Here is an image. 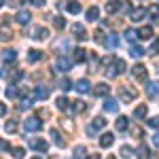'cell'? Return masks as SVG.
I'll use <instances>...</instances> for the list:
<instances>
[{"mask_svg":"<svg viewBox=\"0 0 159 159\" xmlns=\"http://www.w3.org/2000/svg\"><path fill=\"white\" fill-rule=\"evenodd\" d=\"M148 125H151L153 129H159V115H157V117H153V119H148Z\"/></svg>","mask_w":159,"mask_h":159,"instance_id":"cell-43","label":"cell"},{"mask_svg":"<svg viewBox=\"0 0 159 159\" xmlns=\"http://www.w3.org/2000/svg\"><path fill=\"white\" fill-rule=\"evenodd\" d=\"M21 4V0H11V7H19Z\"/></svg>","mask_w":159,"mask_h":159,"instance_id":"cell-50","label":"cell"},{"mask_svg":"<svg viewBox=\"0 0 159 159\" xmlns=\"http://www.w3.org/2000/svg\"><path fill=\"white\" fill-rule=\"evenodd\" d=\"M127 68H125V61L123 60H115V72L117 74H121V72H125Z\"/></svg>","mask_w":159,"mask_h":159,"instance_id":"cell-31","label":"cell"},{"mask_svg":"<svg viewBox=\"0 0 159 159\" xmlns=\"http://www.w3.org/2000/svg\"><path fill=\"white\" fill-rule=\"evenodd\" d=\"M11 155H13L15 159H21V157H24V148H19V147H17V148H13V153H11Z\"/></svg>","mask_w":159,"mask_h":159,"instance_id":"cell-44","label":"cell"},{"mask_svg":"<svg viewBox=\"0 0 159 159\" xmlns=\"http://www.w3.org/2000/svg\"><path fill=\"white\" fill-rule=\"evenodd\" d=\"M60 87H61V89H64V91H68V89L72 87V83H70L68 79H61V81H60Z\"/></svg>","mask_w":159,"mask_h":159,"instance_id":"cell-42","label":"cell"},{"mask_svg":"<svg viewBox=\"0 0 159 159\" xmlns=\"http://www.w3.org/2000/svg\"><path fill=\"white\" fill-rule=\"evenodd\" d=\"M132 153H134V151H132V147H121V157L129 159V157H132Z\"/></svg>","mask_w":159,"mask_h":159,"instance_id":"cell-38","label":"cell"},{"mask_svg":"<svg viewBox=\"0 0 159 159\" xmlns=\"http://www.w3.org/2000/svg\"><path fill=\"white\" fill-rule=\"evenodd\" d=\"M70 68H72V60H68V57H64V55L55 61V70H60V72H68Z\"/></svg>","mask_w":159,"mask_h":159,"instance_id":"cell-4","label":"cell"},{"mask_svg":"<svg viewBox=\"0 0 159 159\" xmlns=\"http://www.w3.org/2000/svg\"><path fill=\"white\" fill-rule=\"evenodd\" d=\"M15 57H17V53H15L13 49H4L2 51V61H4V64H7V61H13Z\"/></svg>","mask_w":159,"mask_h":159,"instance_id":"cell-23","label":"cell"},{"mask_svg":"<svg viewBox=\"0 0 159 159\" xmlns=\"http://www.w3.org/2000/svg\"><path fill=\"white\" fill-rule=\"evenodd\" d=\"M28 60H30V61H38V60H43V51L32 49L30 53H28Z\"/></svg>","mask_w":159,"mask_h":159,"instance_id":"cell-27","label":"cell"},{"mask_svg":"<svg viewBox=\"0 0 159 159\" xmlns=\"http://www.w3.org/2000/svg\"><path fill=\"white\" fill-rule=\"evenodd\" d=\"M112 142H115V136L112 134H102V138H100V147L102 148L112 147Z\"/></svg>","mask_w":159,"mask_h":159,"instance_id":"cell-16","label":"cell"},{"mask_svg":"<svg viewBox=\"0 0 159 159\" xmlns=\"http://www.w3.org/2000/svg\"><path fill=\"white\" fill-rule=\"evenodd\" d=\"M136 96H138V91L132 89V87H121V89H119V98H121L123 102H132V100H136Z\"/></svg>","mask_w":159,"mask_h":159,"instance_id":"cell-2","label":"cell"},{"mask_svg":"<svg viewBox=\"0 0 159 159\" xmlns=\"http://www.w3.org/2000/svg\"><path fill=\"white\" fill-rule=\"evenodd\" d=\"M87 106H85V102L83 100H76V102H72V112H83Z\"/></svg>","mask_w":159,"mask_h":159,"instance_id":"cell-28","label":"cell"},{"mask_svg":"<svg viewBox=\"0 0 159 159\" xmlns=\"http://www.w3.org/2000/svg\"><path fill=\"white\" fill-rule=\"evenodd\" d=\"M147 15H148V9H144V7H138V9H132V13H129V19H132V21H142Z\"/></svg>","mask_w":159,"mask_h":159,"instance_id":"cell-3","label":"cell"},{"mask_svg":"<svg viewBox=\"0 0 159 159\" xmlns=\"http://www.w3.org/2000/svg\"><path fill=\"white\" fill-rule=\"evenodd\" d=\"M4 96H7V98H15V96H17V89H15V87H7V89H4Z\"/></svg>","mask_w":159,"mask_h":159,"instance_id":"cell-41","label":"cell"},{"mask_svg":"<svg viewBox=\"0 0 159 159\" xmlns=\"http://www.w3.org/2000/svg\"><path fill=\"white\" fill-rule=\"evenodd\" d=\"M136 153H138V159H151V151H148L144 144H142V147H138Z\"/></svg>","mask_w":159,"mask_h":159,"instance_id":"cell-25","label":"cell"},{"mask_svg":"<svg viewBox=\"0 0 159 159\" xmlns=\"http://www.w3.org/2000/svg\"><path fill=\"white\" fill-rule=\"evenodd\" d=\"M136 36H138V32H134V30H127L125 32V40H129V43H134Z\"/></svg>","mask_w":159,"mask_h":159,"instance_id":"cell-39","label":"cell"},{"mask_svg":"<svg viewBox=\"0 0 159 159\" xmlns=\"http://www.w3.org/2000/svg\"><path fill=\"white\" fill-rule=\"evenodd\" d=\"M115 127H117L119 132H125V129L129 127V119H127V117H119V119L115 121Z\"/></svg>","mask_w":159,"mask_h":159,"instance_id":"cell-19","label":"cell"},{"mask_svg":"<svg viewBox=\"0 0 159 159\" xmlns=\"http://www.w3.org/2000/svg\"><path fill=\"white\" fill-rule=\"evenodd\" d=\"M15 19H17V24L25 25V24H30V19H32V15H30L28 11H19V13H17V17H15Z\"/></svg>","mask_w":159,"mask_h":159,"instance_id":"cell-17","label":"cell"},{"mask_svg":"<svg viewBox=\"0 0 159 159\" xmlns=\"http://www.w3.org/2000/svg\"><path fill=\"white\" fill-rule=\"evenodd\" d=\"M66 9H68V13H72V15H79V13H81V2L70 0V2L66 4Z\"/></svg>","mask_w":159,"mask_h":159,"instance_id":"cell-21","label":"cell"},{"mask_svg":"<svg viewBox=\"0 0 159 159\" xmlns=\"http://www.w3.org/2000/svg\"><path fill=\"white\" fill-rule=\"evenodd\" d=\"M76 91H79V93H89V91H91V87H89V81H87V79H81V81H76Z\"/></svg>","mask_w":159,"mask_h":159,"instance_id":"cell-14","label":"cell"},{"mask_svg":"<svg viewBox=\"0 0 159 159\" xmlns=\"http://www.w3.org/2000/svg\"><path fill=\"white\" fill-rule=\"evenodd\" d=\"M148 15L159 17V4H151V7H148Z\"/></svg>","mask_w":159,"mask_h":159,"instance_id":"cell-40","label":"cell"},{"mask_svg":"<svg viewBox=\"0 0 159 159\" xmlns=\"http://www.w3.org/2000/svg\"><path fill=\"white\" fill-rule=\"evenodd\" d=\"M108 93H110V85H106V83H98L93 87V96H98V98H104Z\"/></svg>","mask_w":159,"mask_h":159,"instance_id":"cell-6","label":"cell"},{"mask_svg":"<svg viewBox=\"0 0 159 159\" xmlns=\"http://www.w3.org/2000/svg\"><path fill=\"white\" fill-rule=\"evenodd\" d=\"M108 159H117V157H108Z\"/></svg>","mask_w":159,"mask_h":159,"instance_id":"cell-52","label":"cell"},{"mask_svg":"<svg viewBox=\"0 0 159 159\" xmlns=\"http://www.w3.org/2000/svg\"><path fill=\"white\" fill-rule=\"evenodd\" d=\"M132 134H134L136 138H140V136H142V129H140V127H134V129H132Z\"/></svg>","mask_w":159,"mask_h":159,"instance_id":"cell-47","label":"cell"},{"mask_svg":"<svg viewBox=\"0 0 159 159\" xmlns=\"http://www.w3.org/2000/svg\"><path fill=\"white\" fill-rule=\"evenodd\" d=\"M104 125H106V119H104V117H96L93 123H91V127H93V129H102Z\"/></svg>","mask_w":159,"mask_h":159,"instance_id":"cell-29","label":"cell"},{"mask_svg":"<svg viewBox=\"0 0 159 159\" xmlns=\"http://www.w3.org/2000/svg\"><path fill=\"white\" fill-rule=\"evenodd\" d=\"M53 25H55L57 30H64V28H66V19H64V17H55V19H53Z\"/></svg>","mask_w":159,"mask_h":159,"instance_id":"cell-35","label":"cell"},{"mask_svg":"<svg viewBox=\"0 0 159 159\" xmlns=\"http://www.w3.org/2000/svg\"><path fill=\"white\" fill-rule=\"evenodd\" d=\"M100 17V9L98 7H91V9H87V21H96Z\"/></svg>","mask_w":159,"mask_h":159,"instance_id":"cell-22","label":"cell"},{"mask_svg":"<svg viewBox=\"0 0 159 159\" xmlns=\"http://www.w3.org/2000/svg\"><path fill=\"white\" fill-rule=\"evenodd\" d=\"M138 38H142V40H148V38H153V28H151V25H144V28H140V30H138Z\"/></svg>","mask_w":159,"mask_h":159,"instance_id":"cell-15","label":"cell"},{"mask_svg":"<svg viewBox=\"0 0 159 159\" xmlns=\"http://www.w3.org/2000/svg\"><path fill=\"white\" fill-rule=\"evenodd\" d=\"M4 132H7V134L17 132V123H15V121H7V123H4Z\"/></svg>","mask_w":159,"mask_h":159,"instance_id":"cell-33","label":"cell"},{"mask_svg":"<svg viewBox=\"0 0 159 159\" xmlns=\"http://www.w3.org/2000/svg\"><path fill=\"white\" fill-rule=\"evenodd\" d=\"M30 147L34 148V151H40V153H45V151L49 148V144H47L45 140H40V138H32V140H30Z\"/></svg>","mask_w":159,"mask_h":159,"instance_id":"cell-7","label":"cell"},{"mask_svg":"<svg viewBox=\"0 0 159 159\" xmlns=\"http://www.w3.org/2000/svg\"><path fill=\"white\" fill-rule=\"evenodd\" d=\"M21 79H24V70H21V68H15V70L9 72V81H11V83H17V81H21Z\"/></svg>","mask_w":159,"mask_h":159,"instance_id":"cell-18","label":"cell"},{"mask_svg":"<svg viewBox=\"0 0 159 159\" xmlns=\"http://www.w3.org/2000/svg\"><path fill=\"white\" fill-rule=\"evenodd\" d=\"M55 106H57L60 110H66L70 104H68V100H66V98H57V100H55Z\"/></svg>","mask_w":159,"mask_h":159,"instance_id":"cell-34","label":"cell"},{"mask_svg":"<svg viewBox=\"0 0 159 159\" xmlns=\"http://www.w3.org/2000/svg\"><path fill=\"white\" fill-rule=\"evenodd\" d=\"M83 60H85V49L76 47V49H74V61H83Z\"/></svg>","mask_w":159,"mask_h":159,"instance_id":"cell-32","label":"cell"},{"mask_svg":"<svg viewBox=\"0 0 159 159\" xmlns=\"http://www.w3.org/2000/svg\"><path fill=\"white\" fill-rule=\"evenodd\" d=\"M129 55L138 60V57H142V55H144V49H140L138 45H134V47H132V51H129Z\"/></svg>","mask_w":159,"mask_h":159,"instance_id":"cell-30","label":"cell"},{"mask_svg":"<svg viewBox=\"0 0 159 159\" xmlns=\"http://www.w3.org/2000/svg\"><path fill=\"white\" fill-rule=\"evenodd\" d=\"M132 74H134L138 81H147V68L142 66V64H136V66H132Z\"/></svg>","mask_w":159,"mask_h":159,"instance_id":"cell-5","label":"cell"},{"mask_svg":"<svg viewBox=\"0 0 159 159\" xmlns=\"http://www.w3.org/2000/svg\"><path fill=\"white\" fill-rule=\"evenodd\" d=\"M34 98H36V100H47V98H49V87L38 85L36 89H34Z\"/></svg>","mask_w":159,"mask_h":159,"instance_id":"cell-8","label":"cell"},{"mask_svg":"<svg viewBox=\"0 0 159 159\" xmlns=\"http://www.w3.org/2000/svg\"><path fill=\"white\" fill-rule=\"evenodd\" d=\"M40 127H43V123H40L38 117H28L25 123H24V129H25V132H38Z\"/></svg>","mask_w":159,"mask_h":159,"instance_id":"cell-1","label":"cell"},{"mask_svg":"<svg viewBox=\"0 0 159 159\" xmlns=\"http://www.w3.org/2000/svg\"><path fill=\"white\" fill-rule=\"evenodd\" d=\"M104 110H106V112H117V110H119V104H117V100L108 98L106 102H104Z\"/></svg>","mask_w":159,"mask_h":159,"instance_id":"cell-20","label":"cell"},{"mask_svg":"<svg viewBox=\"0 0 159 159\" xmlns=\"http://www.w3.org/2000/svg\"><path fill=\"white\" fill-rule=\"evenodd\" d=\"M157 93H159V83L157 81H148L147 83V96L148 98H155Z\"/></svg>","mask_w":159,"mask_h":159,"instance_id":"cell-10","label":"cell"},{"mask_svg":"<svg viewBox=\"0 0 159 159\" xmlns=\"http://www.w3.org/2000/svg\"><path fill=\"white\" fill-rule=\"evenodd\" d=\"M148 53H151V55H155V53H159V38L155 40V43H153V45H151V51H148Z\"/></svg>","mask_w":159,"mask_h":159,"instance_id":"cell-45","label":"cell"},{"mask_svg":"<svg viewBox=\"0 0 159 159\" xmlns=\"http://www.w3.org/2000/svg\"><path fill=\"white\" fill-rule=\"evenodd\" d=\"M51 136H53V140H55V144H57V147H64V144H66V140L60 136L57 129H51Z\"/></svg>","mask_w":159,"mask_h":159,"instance_id":"cell-26","label":"cell"},{"mask_svg":"<svg viewBox=\"0 0 159 159\" xmlns=\"http://www.w3.org/2000/svg\"><path fill=\"white\" fill-rule=\"evenodd\" d=\"M74 159H85V147H76L74 148Z\"/></svg>","mask_w":159,"mask_h":159,"instance_id":"cell-36","label":"cell"},{"mask_svg":"<svg viewBox=\"0 0 159 159\" xmlns=\"http://www.w3.org/2000/svg\"><path fill=\"white\" fill-rule=\"evenodd\" d=\"M32 159H40V157H32Z\"/></svg>","mask_w":159,"mask_h":159,"instance_id":"cell-51","label":"cell"},{"mask_svg":"<svg viewBox=\"0 0 159 159\" xmlns=\"http://www.w3.org/2000/svg\"><path fill=\"white\" fill-rule=\"evenodd\" d=\"M72 32H74V36L79 38V40H85V38H87V32H85V25H83V24H74L72 25Z\"/></svg>","mask_w":159,"mask_h":159,"instance_id":"cell-9","label":"cell"},{"mask_svg":"<svg viewBox=\"0 0 159 159\" xmlns=\"http://www.w3.org/2000/svg\"><path fill=\"white\" fill-rule=\"evenodd\" d=\"M153 144H155V147H159V134L153 136Z\"/></svg>","mask_w":159,"mask_h":159,"instance_id":"cell-48","label":"cell"},{"mask_svg":"<svg viewBox=\"0 0 159 159\" xmlns=\"http://www.w3.org/2000/svg\"><path fill=\"white\" fill-rule=\"evenodd\" d=\"M147 112H148V108L144 106V104H140V106L134 110V117H136V119H144V117H147Z\"/></svg>","mask_w":159,"mask_h":159,"instance_id":"cell-24","label":"cell"},{"mask_svg":"<svg viewBox=\"0 0 159 159\" xmlns=\"http://www.w3.org/2000/svg\"><path fill=\"white\" fill-rule=\"evenodd\" d=\"M28 108H32V100L24 98L21 102H19V110H28Z\"/></svg>","mask_w":159,"mask_h":159,"instance_id":"cell-37","label":"cell"},{"mask_svg":"<svg viewBox=\"0 0 159 159\" xmlns=\"http://www.w3.org/2000/svg\"><path fill=\"white\" fill-rule=\"evenodd\" d=\"M47 36H49V30L47 28H34V32H32V38L34 40H45Z\"/></svg>","mask_w":159,"mask_h":159,"instance_id":"cell-12","label":"cell"},{"mask_svg":"<svg viewBox=\"0 0 159 159\" xmlns=\"http://www.w3.org/2000/svg\"><path fill=\"white\" fill-rule=\"evenodd\" d=\"M45 2H47V0H30L32 7H45Z\"/></svg>","mask_w":159,"mask_h":159,"instance_id":"cell-46","label":"cell"},{"mask_svg":"<svg viewBox=\"0 0 159 159\" xmlns=\"http://www.w3.org/2000/svg\"><path fill=\"white\" fill-rule=\"evenodd\" d=\"M104 45H106L108 49H117V47H119V38H117V34H112V32H110L108 36L104 38Z\"/></svg>","mask_w":159,"mask_h":159,"instance_id":"cell-11","label":"cell"},{"mask_svg":"<svg viewBox=\"0 0 159 159\" xmlns=\"http://www.w3.org/2000/svg\"><path fill=\"white\" fill-rule=\"evenodd\" d=\"M121 7H123V4L119 2V0H110V2H106V13H108V15H115Z\"/></svg>","mask_w":159,"mask_h":159,"instance_id":"cell-13","label":"cell"},{"mask_svg":"<svg viewBox=\"0 0 159 159\" xmlns=\"http://www.w3.org/2000/svg\"><path fill=\"white\" fill-rule=\"evenodd\" d=\"M85 159H100V155H98V153H91V155H89V157H85Z\"/></svg>","mask_w":159,"mask_h":159,"instance_id":"cell-49","label":"cell"}]
</instances>
